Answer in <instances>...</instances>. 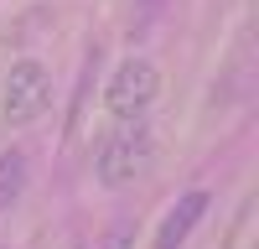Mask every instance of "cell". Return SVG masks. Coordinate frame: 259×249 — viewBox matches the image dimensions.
<instances>
[{
  "label": "cell",
  "instance_id": "1",
  "mask_svg": "<svg viewBox=\"0 0 259 249\" xmlns=\"http://www.w3.org/2000/svg\"><path fill=\"white\" fill-rule=\"evenodd\" d=\"M150 130L140 119H119V130H109L104 135V145H99V156H94V172H99V182L104 187H130L145 166H150Z\"/></svg>",
  "mask_w": 259,
  "mask_h": 249
},
{
  "label": "cell",
  "instance_id": "2",
  "mask_svg": "<svg viewBox=\"0 0 259 249\" xmlns=\"http://www.w3.org/2000/svg\"><path fill=\"white\" fill-rule=\"evenodd\" d=\"M47 104H52V73L41 68L36 57L11 62L6 83H0V119L6 124H31Z\"/></svg>",
  "mask_w": 259,
  "mask_h": 249
},
{
  "label": "cell",
  "instance_id": "3",
  "mask_svg": "<svg viewBox=\"0 0 259 249\" xmlns=\"http://www.w3.org/2000/svg\"><path fill=\"white\" fill-rule=\"evenodd\" d=\"M161 94V73L150 57H124L119 68L109 73V89H104V109L114 119H140Z\"/></svg>",
  "mask_w": 259,
  "mask_h": 249
},
{
  "label": "cell",
  "instance_id": "4",
  "mask_svg": "<svg viewBox=\"0 0 259 249\" xmlns=\"http://www.w3.org/2000/svg\"><path fill=\"white\" fill-rule=\"evenodd\" d=\"M202 213H207V192H202V187L187 192V197H177V208H171V213L161 218V228H156V249H182Z\"/></svg>",
  "mask_w": 259,
  "mask_h": 249
},
{
  "label": "cell",
  "instance_id": "5",
  "mask_svg": "<svg viewBox=\"0 0 259 249\" xmlns=\"http://www.w3.org/2000/svg\"><path fill=\"white\" fill-rule=\"evenodd\" d=\"M21 192H26V151H0V213L6 208L21 202Z\"/></svg>",
  "mask_w": 259,
  "mask_h": 249
},
{
  "label": "cell",
  "instance_id": "6",
  "mask_svg": "<svg viewBox=\"0 0 259 249\" xmlns=\"http://www.w3.org/2000/svg\"><path fill=\"white\" fill-rule=\"evenodd\" d=\"M130 244H135V223H130V218L109 223V228H104V239H94V249H130Z\"/></svg>",
  "mask_w": 259,
  "mask_h": 249
}]
</instances>
